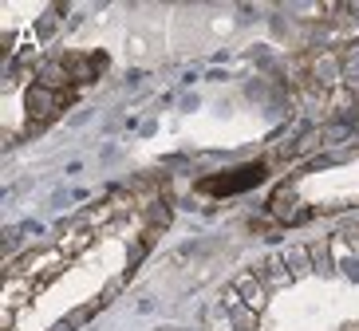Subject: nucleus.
<instances>
[{
    "label": "nucleus",
    "mask_w": 359,
    "mask_h": 331,
    "mask_svg": "<svg viewBox=\"0 0 359 331\" xmlns=\"http://www.w3.org/2000/svg\"><path fill=\"white\" fill-rule=\"evenodd\" d=\"M233 288L241 292L245 304H249L253 311L264 304V284H261V276H257V272H253V276H249V272H245V276H237V280H233Z\"/></svg>",
    "instance_id": "39448f33"
},
{
    "label": "nucleus",
    "mask_w": 359,
    "mask_h": 331,
    "mask_svg": "<svg viewBox=\"0 0 359 331\" xmlns=\"http://www.w3.org/2000/svg\"><path fill=\"white\" fill-rule=\"evenodd\" d=\"M52 331H72V323H67V320H64V323H55V328H52Z\"/></svg>",
    "instance_id": "f8f14e48"
},
{
    "label": "nucleus",
    "mask_w": 359,
    "mask_h": 331,
    "mask_svg": "<svg viewBox=\"0 0 359 331\" xmlns=\"http://www.w3.org/2000/svg\"><path fill=\"white\" fill-rule=\"evenodd\" d=\"M308 253H312V265H316V272H332V248H327V241H316Z\"/></svg>",
    "instance_id": "6e6552de"
},
{
    "label": "nucleus",
    "mask_w": 359,
    "mask_h": 331,
    "mask_svg": "<svg viewBox=\"0 0 359 331\" xmlns=\"http://www.w3.org/2000/svg\"><path fill=\"white\" fill-rule=\"evenodd\" d=\"M52 32H55V12H48L40 20V36H52Z\"/></svg>",
    "instance_id": "9d476101"
},
{
    "label": "nucleus",
    "mask_w": 359,
    "mask_h": 331,
    "mask_svg": "<svg viewBox=\"0 0 359 331\" xmlns=\"http://www.w3.org/2000/svg\"><path fill=\"white\" fill-rule=\"evenodd\" d=\"M28 107H32L36 115L48 122V118L60 111V95H55V91H48V87H32V91H28Z\"/></svg>",
    "instance_id": "20e7f679"
},
{
    "label": "nucleus",
    "mask_w": 359,
    "mask_h": 331,
    "mask_svg": "<svg viewBox=\"0 0 359 331\" xmlns=\"http://www.w3.org/2000/svg\"><path fill=\"white\" fill-rule=\"evenodd\" d=\"M257 276H261L264 288H280V284H288V280H292V272H288L285 257H269L261 265V272H257Z\"/></svg>",
    "instance_id": "7ed1b4c3"
},
{
    "label": "nucleus",
    "mask_w": 359,
    "mask_h": 331,
    "mask_svg": "<svg viewBox=\"0 0 359 331\" xmlns=\"http://www.w3.org/2000/svg\"><path fill=\"white\" fill-rule=\"evenodd\" d=\"M344 331H359V323H348V328H344Z\"/></svg>",
    "instance_id": "ddd939ff"
},
{
    "label": "nucleus",
    "mask_w": 359,
    "mask_h": 331,
    "mask_svg": "<svg viewBox=\"0 0 359 331\" xmlns=\"http://www.w3.org/2000/svg\"><path fill=\"white\" fill-rule=\"evenodd\" d=\"M285 265H288V272H292V276H308V272H312V253H308V248L288 245L285 248Z\"/></svg>",
    "instance_id": "423d86ee"
},
{
    "label": "nucleus",
    "mask_w": 359,
    "mask_h": 331,
    "mask_svg": "<svg viewBox=\"0 0 359 331\" xmlns=\"http://www.w3.org/2000/svg\"><path fill=\"white\" fill-rule=\"evenodd\" d=\"M150 217H154V221H158V225H166V221H170V213H166V205H154V213H150Z\"/></svg>",
    "instance_id": "9b49d317"
},
{
    "label": "nucleus",
    "mask_w": 359,
    "mask_h": 331,
    "mask_svg": "<svg viewBox=\"0 0 359 331\" xmlns=\"http://www.w3.org/2000/svg\"><path fill=\"white\" fill-rule=\"evenodd\" d=\"M91 304H87V308H79V311H72V316H67V323H72V328H79V323H87V316H91Z\"/></svg>",
    "instance_id": "1a4fd4ad"
},
{
    "label": "nucleus",
    "mask_w": 359,
    "mask_h": 331,
    "mask_svg": "<svg viewBox=\"0 0 359 331\" xmlns=\"http://www.w3.org/2000/svg\"><path fill=\"white\" fill-rule=\"evenodd\" d=\"M36 79H40V87H48V91H64V83H72V71L64 67V59H48V64H40Z\"/></svg>",
    "instance_id": "f257e3e1"
},
{
    "label": "nucleus",
    "mask_w": 359,
    "mask_h": 331,
    "mask_svg": "<svg viewBox=\"0 0 359 331\" xmlns=\"http://www.w3.org/2000/svg\"><path fill=\"white\" fill-rule=\"evenodd\" d=\"M264 178V166H249V170L237 174V182H201V190L210 193H233V190H245V185H257Z\"/></svg>",
    "instance_id": "f03ea898"
},
{
    "label": "nucleus",
    "mask_w": 359,
    "mask_h": 331,
    "mask_svg": "<svg viewBox=\"0 0 359 331\" xmlns=\"http://www.w3.org/2000/svg\"><path fill=\"white\" fill-rule=\"evenodd\" d=\"M296 202V193H292V185H276V193H273V202H269V213H276V217H285L288 209L285 205H292Z\"/></svg>",
    "instance_id": "0eeeda50"
}]
</instances>
